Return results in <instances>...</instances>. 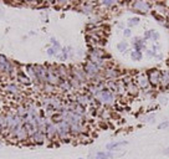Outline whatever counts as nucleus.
<instances>
[{
    "mask_svg": "<svg viewBox=\"0 0 169 159\" xmlns=\"http://www.w3.org/2000/svg\"><path fill=\"white\" fill-rule=\"evenodd\" d=\"M119 3L117 2H113V0H103V2H100L97 3V5H101V6H106V8H112V6H117Z\"/></svg>",
    "mask_w": 169,
    "mask_h": 159,
    "instance_id": "nucleus-28",
    "label": "nucleus"
},
{
    "mask_svg": "<svg viewBox=\"0 0 169 159\" xmlns=\"http://www.w3.org/2000/svg\"><path fill=\"white\" fill-rule=\"evenodd\" d=\"M134 82H136V85L139 87V89L140 91H148V89H153L152 87H151V85H149V81H148V77H147V75L146 74H138L134 78Z\"/></svg>",
    "mask_w": 169,
    "mask_h": 159,
    "instance_id": "nucleus-9",
    "label": "nucleus"
},
{
    "mask_svg": "<svg viewBox=\"0 0 169 159\" xmlns=\"http://www.w3.org/2000/svg\"><path fill=\"white\" fill-rule=\"evenodd\" d=\"M14 118H15V113H13L11 111H8L5 113V119H6V129L10 132L13 126H14Z\"/></svg>",
    "mask_w": 169,
    "mask_h": 159,
    "instance_id": "nucleus-22",
    "label": "nucleus"
},
{
    "mask_svg": "<svg viewBox=\"0 0 169 159\" xmlns=\"http://www.w3.org/2000/svg\"><path fill=\"white\" fill-rule=\"evenodd\" d=\"M163 153H164V154H167V155H169V147H168V148H165V149L163 150Z\"/></svg>",
    "mask_w": 169,
    "mask_h": 159,
    "instance_id": "nucleus-41",
    "label": "nucleus"
},
{
    "mask_svg": "<svg viewBox=\"0 0 169 159\" xmlns=\"http://www.w3.org/2000/svg\"><path fill=\"white\" fill-rule=\"evenodd\" d=\"M159 88L167 89L169 88V71L168 69L160 70V82H159Z\"/></svg>",
    "mask_w": 169,
    "mask_h": 159,
    "instance_id": "nucleus-17",
    "label": "nucleus"
},
{
    "mask_svg": "<svg viewBox=\"0 0 169 159\" xmlns=\"http://www.w3.org/2000/svg\"><path fill=\"white\" fill-rule=\"evenodd\" d=\"M3 89L5 91L6 93L13 95V96H17V95H20V87H19V85L15 83V82H9V83L4 85Z\"/></svg>",
    "mask_w": 169,
    "mask_h": 159,
    "instance_id": "nucleus-16",
    "label": "nucleus"
},
{
    "mask_svg": "<svg viewBox=\"0 0 169 159\" xmlns=\"http://www.w3.org/2000/svg\"><path fill=\"white\" fill-rule=\"evenodd\" d=\"M131 6H132V11H136L138 14H147V13L152 11L153 3L143 2V0H137V2L131 4Z\"/></svg>",
    "mask_w": 169,
    "mask_h": 159,
    "instance_id": "nucleus-7",
    "label": "nucleus"
},
{
    "mask_svg": "<svg viewBox=\"0 0 169 159\" xmlns=\"http://www.w3.org/2000/svg\"><path fill=\"white\" fill-rule=\"evenodd\" d=\"M158 129H162V131H165V129H169V119L167 121H163L159 126H158Z\"/></svg>",
    "mask_w": 169,
    "mask_h": 159,
    "instance_id": "nucleus-34",
    "label": "nucleus"
},
{
    "mask_svg": "<svg viewBox=\"0 0 169 159\" xmlns=\"http://www.w3.org/2000/svg\"><path fill=\"white\" fill-rule=\"evenodd\" d=\"M57 128V139L67 142L71 138V132H70V123L66 121L60 122L59 124H56Z\"/></svg>",
    "mask_w": 169,
    "mask_h": 159,
    "instance_id": "nucleus-5",
    "label": "nucleus"
},
{
    "mask_svg": "<svg viewBox=\"0 0 169 159\" xmlns=\"http://www.w3.org/2000/svg\"><path fill=\"white\" fill-rule=\"evenodd\" d=\"M127 144H128L127 141H113V142H109V143L106 144V149L108 152H116L119 148H122V147H125Z\"/></svg>",
    "mask_w": 169,
    "mask_h": 159,
    "instance_id": "nucleus-19",
    "label": "nucleus"
},
{
    "mask_svg": "<svg viewBox=\"0 0 169 159\" xmlns=\"http://www.w3.org/2000/svg\"><path fill=\"white\" fill-rule=\"evenodd\" d=\"M123 36H125V37H131V36H132V30H131L129 28H126V29L123 30Z\"/></svg>",
    "mask_w": 169,
    "mask_h": 159,
    "instance_id": "nucleus-38",
    "label": "nucleus"
},
{
    "mask_svg": "<svg viewBox=\"0 0 169 159\" xmlns=\"http://www.w3.org/2000/svg\"><path fill=\"white\" fill-rule=\"evenodd\" d=\"M94 100L97 101L101 106H103L106 108H109V107H113L116 104L117 96L114 93H112L111 91H108L107 88H105V89H102L101 92H98L97 95L94 96Z\"/></svg>",
    "mask_w": 169,
    "mask_h": 159,
    "instance_id": "nucleus-1",
    "label": "nucleus"
},
{
    "mask_svg": "<svg viewBox=\"0 0 169 159\" xmlns=\"http://www.w3.org/2000/svg\"><path fill=\"white\" fill-rule=\"evenodd\" d=\"M3 144V139H0V146H2Z\"/></svg>",
    "mask_w": 169,
    "mask_h": 159,
    "instance_id": "nucleus-43",
    "label": "nucleus"
},
{
    "mask_svg": "<svg viewBox=\"0 0 169 159\" xmlns=\"http://www.w3.org/2000/svg\"><path fill=\"white\" fill-rule=\"evenodd\" d=\"M22 69H24V74H25L29 80L33 82V86H42L40 83V81L37 80V76H36V72H35V69H34V65H25V66H22Z\"/></svg>",
    "mask_w": 169,
    "mask_h": 159,
    "instance_id": "nucleus-10",
    "label": "nucleus"
},
{
    "mask_svg": "<svg viewBox=\"0 0 169 159\" xmlns=\"http://www.w3.org/2000/svg\"><path fill=\"white\" fill-rule=\"evenodd\" d=\"M46 54L49 55V56H51V57H52V56H56V55H57V54H60V52H59L56 49H54L52 46H49V47H47V50H46Z\"/></svg>",
    "mask_w": 169,
    "mask_h": 159,
    "instance_id": "nucleus-33",
    "label": "nucleus"
},
{
    "mask_svg": "<svg viewBox=\"0 0 169 159\" xmlns=\"http://www.w3.org/2000/svg\"><path fill=\"white\" fill-rule=\"evenodd\" d=\"M165 19H167V21L169 22V9H168V11H167V14H165Z\"/></svg>",
    "mask_w": 169,
    "mask_h": 159,
    "instance_id": "nucleus-42",
    "label": "nucleus"
},
{
    "mask_svg": "<svg viewBox=\"0 0 169 159\" xmlns=\"http://www.w3.org/2000/svg\"><path fill=\"white\" fill-rule=\"evenodd\" d=\"M154 59H156V60H158V61H160V60H163V59H164V55H163V54H157V55L154 56Z\"/></svg>",
    "mask_w": 169,
    "mask_h": 159,
    "instance_id": "nucleus-40",
    "label": "nucleus"
},
{
    "mask_svg": "<svg viewBox=\"0 0 169 159\" xmlns=\"http://www.w3.org/2000/svg\"><path fill=\"white\" fill-rule=\"evenodd\" d=\"M57 71H59V76L61 80H68L71 77L70 67H67L65 65H57Z\"/></svg>",
    "mask_w": 169,
    "mask_h": 159,
    "instance_id": "nucleus-20",
    "label": "nucleus"
},
{
    "mask_svg": "<svg viewBox=\"0 0 169 159\" xmlns=\"http://www.w3.org/2000/svg\"><path fill=\"white\" fill-rule=\"evenodd\" d=\"M34 69L37 76V80L40 81L41 85L46 83V77H47V66L46 65H34Z\"/></svg>",
    "mask_w": 169,
    "mask_h": 159,
    "instance_id": "nucleus-12",
    "label": "nucleus"
},
{
    "mask_svg": "<svg viewBox=\"0 0 169 159\" xmlns=\"http://www.w3.org/2000/svg\"><path fill=\"white\" fill-rule=\"evenodd\" d=\"M29 141L33 143V144H44L46 141H47V138H46V134H45V132H41V131H37V132H35L31 137L29 138Z\"/></svg>",
    "mask_w": 169,
    "mask_h": 159,
    "instance_id": "nucleus-15",
    "label": "nucleus"
},
{
    "mask_svg": "<svg viewBox=\"0 0 169 159\" xmlns=\"http://www.w3.org/2000/svg\"><path fill=\"white\" fill-rule=\"evenodd\" d=\"M140 24V19H139V16H133V17H129L128 19V21H127V25H128V28L131 29V28H133V26H137V25H139Z\"/></svg>",
    "mask_w": 169,
    "mask_h": 159,
    "instance_id": "nucleus-25",
    "label": "nucleus"
},
{
    "mask_svg": "<svg viewBox=\"0 0 169 159\" xmlns=\"http://www.w3.org/2000/svg\"><path fill=\"white\" fill-rule=\"evenodd\" d=\"M168 71H169V65H168Z\"/></svg>",
    "mask_w": 169,
    "mask_h": 159,
    "instance_id": "nucleus-44",
    "label": "nucleus"
},
{
    "mask_svg": "<svg viewBox=\"0 0 169 159\" xmlns=\"http://www.w3.org/2000/svg\"><path fill=\"white\" fill-rule=\"evenodd\" d=\"M154 44L156 42H158V40H159V32H157L154 29H152V39H151Z\"/></svg>",
    "mask_w": 169,
    "mask_h": 159,
    "instance_id": "nucleus-35",
    "label": "nucleus"
},
{
    "mask_svg": "<svg viewBox=\"0 0 169 159\" xmlns=\"http://www.w3.org/2000/svg\"><path fill=\"white\" fill-rule=\"evenodd\" d=\"M70 71H71V77L76 78L77 81H80L82 85L87 86L90 83V80L87 78L85 71L82 70V66H71L70 67Z\"/></svg>",
    "mask_w": 169,
    "mask_h": 159,
    "instance_id": "nucleus-6",
    "label": "nucleus"
},
{
    "mask_svg": "<svg viewBox=\"0 0 169 159\" xmlns=\"http://www.w3.org/2000/svg\"><path fill=\"white\" fill-rule=\"evenodd\" d=\"M129 56H131V59L133 61H140L143 59V52L142 51H134V50H132Z\"/></svg>",
    "mask_w": 169,
    "mask_h": 159,
    "instance_id": "nucleus-29",
    "label": "nucleus"
},
{
    "mask_svg": "<svg viewBox=\"0 0 169 159\" xmlns=\"http://www.w3.org/2000/svg\"><path fill=\"white\" fill-rule=\"evenodd\" d=\"M132 44V47L134 51H146L147 50V41L143 40V37H139V36H136L132 39L131 41Z\"/></svg>",
    "mask_w": 169,
    "mask_h": 159,
    "instance_id": "nucleus-13",
    "label": "nucleus"
},
{
    "mask_svg": "<svg viewBox=\"0 0 169 159\" xmlns=\"http://www.w3.org/2000/svg\"><path fill=\"white\" fill-rule=\"evenodd\" d=\"M50 45H51V46L54 47V49H56L59 52H61V49H62V46H61V44L55 39V37H51L50 39Z\"/></svg>",
    "mask_w": 169,
    "mask_h": 159,
    "instance_id": "nucleus-31",
    "label": "nucleus"
},
{
    "mask_svg": "<svg viewBox=\"0 0 169 159\" xmlns=\"http://www.w3.org/2000/svg\"><path fill=\"white\" fill-rule=\"evenodd\" d=\"M152 51L157 55V54H159V51H160V45L158 44V42H156V44H153V47H152Z\"/></svg>",
    "mask_w": 169,
    "mask_h": 159,
    "instance_id": "nucleus-37",
    "label": "nucleus"
},
{
    "mask_svg": "<svg viewBox=\"0 0 169 159\" xmlns=\"http://www.w3.org/2000/svg\"><path fill=\"white\" fill-rule=\"evenodd\" d=\"M9 59H6L4 55H0V76H3V72L5 70V66L8 63Z\"/></svg>",
    "mask_w": 169,
    "mask_h": 159,
    "instance_id": "nucleus-27",
    "label": "nucleus"
},
{
    "mask_svg": "<svg viewBox=\"0 0 169 159\" xmlns=\"http://www.w3.org/2000/svg\"><path fill=\"white\" fill-rule=\"evenodd\" d=\"M149 85L152 88H159V82H160V70L158 69H151L146 72Z\"/></svg>",
    "mask_w": 169,
    "mask_h": 159,
    "instance_id": "nucleus-8",
    "label": "nucleus"
},
{
    "mask_svg": "<svg viewBox=\"0 0 169 159\" xmlns=\"http://www.w3.org/2000/svg\"><path fill=\"white\" fill-rule=\"evenodd\" d=\"M151 39H152V29L144 31V36H143V40H146V41L151 40Z\"/></svg>",
    "mask_w": 169,
    "mask_h": 159,
    "instance_id": "nucleus-36",
    "label": "nucleus"
},
{
    "mask_svg": "<svg viewBox=\"0 0 169 159\" xmlns=\"http://www.w3.org/2000/svg\"><path fill=\"white\" fill-rule=\"evenodd\" d=\"M45 134H46L47 141L57 139V128H56V124L51 122V119L47 122V126H46V129H45Z\"/></svg>",
    "mask_w": 169,
    "mask_h": 159,
    "instance_id": "nucleus-11",
    "label": "nucleus"
},
{
    "mask_svg": "<svg viewBox=\"0 0 169 159\" xmlns=\"http://www.w3.org/2000/svg\"><path fill=\"white\" fill-rule=\"evenodd\" d=\"M82 70L85 71L87 78L90 80V83H91V81H93L94 78H97L98 76L102 75V70L100 67H97L94 63H92L90 61H85V63L82 65Z\"/></svg>",
    "mask_w": 169,
    "mask_h": 159,
    "instance_id": "nucleus-2",
    "label": "nucleus"
},
{
    "mask_svg": "<svg viewBox=\"0 0 169 159\" xmlns=\"http://www.w3.org/2000/svg\"><path fill=\"white\" fill-rule=\"evenodd\" d=\"M114 158V153L113 152H97L94 154V159H113Z\"/></svg>",
    "mask_w": 169,
    "mask_h": 159,
    "instance_id": "nucleus-24",
    "label": "nucleus"
},
{
    "mask_svg": "<svg viewBox=\"0 0 169 159\" xmlns=\"http://www.w3.org/2000/svg\"><path fill=\"white\" fill-rule=\"evenodd\" d=\"M126 89H127V95H128L129 97H137V96L139 95V92H140V89H139V87L136 85L134 80L126 85Z\"/></svg>",
    "mask_w": 169,
    "mask_h": 159,
    "instance_id": "nucleus-18",
    "label": "nucleus"
},
{
    "mask_svg": "<svg viewBox=\"0 0 169 159\" xmlns=\"http://www.w3.org/2000/svg\"><path fill=\"white\" fill-rule=\"evenodd\" d=\"M47 66V77H46V83H49L54 87H59L60 82L62 81L59 76L57 71V65H46Z\"/></svg>",
    "mask_w": 169,
    "mask_h": 159,
    "instance_id": "nucleus-3",
    "label": "nucleus"
},
{
    "mask_svg": "<svg viewBox=\"0 0 169 159\" xmlns=\"http://www.w3.org/2000/svg\"><path fill=\"white\" fill-rule=\"evenodd\" d=\"M0 128H2V131L6 129V119L4 113H0Z\"/></svg>",
    "mask_w": 169,
    "mask_h": 159,
    "instance_id": "nucleus-32",
    "label": "nucleus"
},
{
    "mask_svg": "<svg viewBox=\"0 0 169 159\" xmlns=\"http://www.w3.org/2000/svg\"><path fill=\"white\" fill-rule=\"evenodd\" d=\"M146 55H147L148 57H154V56H156V54L152 51V49H147V50H146Z\"/></svg>",
    "mask_w": 169,
    "mask_h": 159,
    "instance_id": "nucleus-39",
    "label": "nucleus"
},
{
    "mask_svg": "<svg viewBox=\"0 0 169 159\" xmlns=\"http://www.w3.org/2000/svg\"><path fill=\"white\" fill-rule=\"evenodd\" d=\"M16 80H17V82L21 83L22 86H33V82L29 80V77H28L25 74H24V72H21V71H20V74L17 75Z\"/></svg>",
    "mask_w": 169,
    "mask_h": 159,
    "instance_id": "nucleus-23",
    "label": "nucleus"
},
{
    "mask_svg": "<svg viewBox=\"0 0 169 159\" xmlns=\"http://www.w3.org/2000/svg\"><path fill=\"white\" fill-rule=\"evenodd\" d=\"M117 50H118L119 52H126V51L128 50V42L125 41V40L119 41V42L117 44Z\"/></svg>",
    "mask_w": 169,
    "mask_h": 159,
    "instance_id": "nucleus-26",
    "label": "nucleus"
},
{
    "mask_svg": "<svg viewBox=\"0 0 169 159\" xmlns=\"http://www.w3.org/2000/svg\"><path fill=\"white\" fill-rule=\"evenodd\" d=\"M102 75H103L105 81H117V80L123 77V72L121 71L118 67L113 66L112 63L107 67V69H105L102 71Z\"/></svg>",
    "mask_w": 169,
    "mask_h": 159,
    "instance_id": "nucleus-4",
    "label": "nucleus"
},
{
    "mask_svg": "<svg viewBox=\"0 0 169 159\" xmlns=\"http://www.w3.org/2000/svg\"><path fill=\"white\" fill-rule=\"evenodd\" d=\"M97 5V3H91V2H88V3H81V4H79V11L80 13H82V14H85V15H92L93 13H94V6Z\"/></svg>",
    "mask_w": 169,
    "mask_h": 159,
    "instance_id": "nucleus-14",
    "label": "nucleus"
},
{
    "mask_svg": "<svg viewBox=\"0 0 169 159\" xmlns=\"http://www.w3.org/2000/svg\"><path fill=\"white\" fill-rule=\"evenodd\" d=\"M79 159H83V158H79Z\"/></svg>",
    "mask_w": 169,
    "mask_h": 159,
    "instance_id": "nucleus-45",
    "label": "nucleus"
},
{
    "mask_svg": "<svg viewBox=\"0 0 169 159\" xmlns=\"http://www.w3.org/2000/svg\"><path fill=\"white\" fill-rule=\"evenodd\" d=\"M26 113H28V112H26V107H25V106H22V104H21V106H17V108H16V115H17L19 117H21V118L24 119V118H25V116H26Z\"/></svg>",
    "mask_w": 169,
    "mask_h": 159,
    "instance_id": "nucleus-30",
    "label": "nucleus"
},
{
    "mask_svg": "<svg viewBox=\"0 0 169 159\" xmlns=\"http://www.w3.org/2000/svg\"><path fill=\"white\" fill-rule=\"evenodd\" d=\"M153 6H154V10H153V11H156L157 14H159V15H162V16L165 17V14H167V11H168V8H167V5H165L164 3H153Z\"/></svg>",
    "mask_w": 169,
    "mask_h": 159,
    "instance_id": "nucleus-21",
    "label": "nucleus"
}]
</instances>
